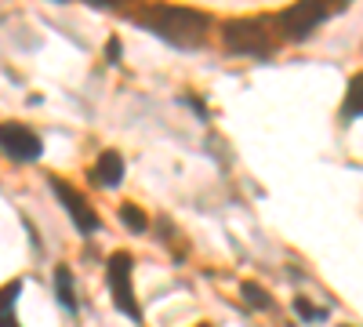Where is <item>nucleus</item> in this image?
Instances as JSON below:
<instances>
[{
    "mask_svg": "<svg viewBox=\"0 0 363 327\" xmlns=\"http://www.w3.org/2000/svg\"><path fill=\"white\" fill-rule=\"evenodd\" d=\"M138 22L145 29L174 48H200L211 33V18L196 8H174V4H153V8H142Z\"/></svg>",
    "mask_w": 363,
    "mask_h": 327,
    "instance_id": "1",
    "label": "nucleus"
},
{
    "mask_svg": "<svg viewBox=\"0 0 363 327\" xmlns=\"http://www.w3.org/2000/svg\"><path fill=\"white\" fill-rule=\"evenodd\" d=\"M120 178H124V157H120L116 150H106V153L99 157V164L91 167V182L106 186V189H116Z\"/></svg>",
    "mask_w": 363,
    "mask_h": 327,
    "instance_id": "7",
    "label": "nucleus"
},
{
    "mask_svg": "<svg viewBox=\"0 0 363 327\" xmlns=\"http://www.w3.org/2000/svg\"><path fill=\"white\" fill-rule=\"evenodd\" d=\"M0 150L15 160H37L40 157V138L22 124H0Z\"/></svg>",
    "mask_w": 363,
    "mask_h": 327,
    "instance_id": "5",
    "label": "nucleus"
},
{
    "mask_svg": "<svg viewBox=\"0 0 363 327\" xmlns=\"http://www.w3.org/2000/svg\"><path fill=\"white\" fill-rule=\"evenodd\" d=\"M294 313H298L301 320H323V316H327V313H323V309H316L309 299H294Z\"/></svg>",
    "mask_w": 363,
    "mask_h": 327,
    "instance_id": "13",
    "label": "nucleus"
},
{
    "mask_svg": "<svg viewBox=\"0 0 363 327\" xmlns=\"http://www.w3.org/2000/svg\"><path fill=\"white\" fill-rule=\"evenodd\" d=\"M55 291H58V302H62L66 309L77 313V291H73V273L66 270V265H58L55 270Z\"/></svg>",
    "mask_w": 363,
    "mask_h": 327,
    "instance_id": "9",
    "label": "nucleus"
},
{
    "mask_svg": "<svg viewBox=\"0 0 363 327\" xmlns=\"http://www.w3.org/2000/svg\"><path fill=\"white\" fill-rule=\"evenodd\" d=\"M120 222H124L128 229H135V233H145V229H149L145 211H142V207H135V204H124V207H120Z\"/></svg>",
    "mask_w": 363,
    "mask_h": 327,
    "instance_id": "10",
    "label": "nucleus"
},
{
    "mask_svg": "<svg viewBox=\"0 0 363 327\" xmlns=\"http://www.w3.org/2000/svg\"><path fill=\"white\" fill-rule=\"evenodd\" d=\"M200 327H211V323H200Z\"/></svg>",
    "mask_w": 363,
    "mask_h": 327,
    "instance_id": "16",
    "label": "nucleus"
},
{
    "mask_svg": "<svg viewBox=\"0 0 363 327\" xmlns=\"http://www.w3.org/2000/svg\"><path fill=\"white\" fill-rule=\"evenodd\" d=\"M18 291H22V280H11V284L0 287V316L11 313V306H15V299H18Z\"/></svg>",
    "mask_w": 363,
    "mask_h": 327,
    "instance_id": "12",
    "label": "nucleus"
},
{
    "mask_svg": "<svg viewBox=\"0 0 363 327\" xmlns=\"http://www.w3.org/2000/svg\"><path fill=\"white\" fill-rule=\"evenodd\" d=\"M352 116H363V73L349 80V92L342 102V121H352Z\"/></svg>",
    "mask_w": 363,
    "mask_h": 327,
    "instance_id": "8",
    "label": "nucleus"
},
{
    "mask_svg": "<svg viewBox=\"0 0 363 327\" xmlns=\"http://www.w3.org/2000/svg\"><path fill=\"white\" fill-rule=\"evenodd\" d=\"M51 189H55V196L62 200V207L69 211V218H73V222H77L84 233H95V229L102 226V222H99V215L87 207V200H84V196H80L73 186H66L62 178H51Z\"/></svg>",
    "mask_w": 363,
    "mask_h": 327,
    "instance_id": "6",
    "label": "nucleus"
},
{
    "mask_svg": "<svg viewBox=\"0 0 363 327\" xmlns=\"http://www.w3.org/2000/svg\"><path fill=\"white\" fill-rule=\"evenodd\" d=\"M222 40L236 55H269L277 44V33H272L269 18H233L222 29Z\"/></svg>",
    "mask_w": 363,
    "mask_h": 327,
    "instance_id": "2",
    "label": "nucleus"
},
{
    "mask_svg": "<svg viewBox=\"0 0 363 327\" xmlns=\"http://www.w3.org/2000/svg\"><path fill=\"white\" fill-rule=\"evenodd\" d=\"M0 327H18V323H15V316H11V313H4V316H0Z\"/></svg>",
    "mask_w": 363,
    "mask_h": 327,
    "instance_id": "14",
    "label": "nucleus"
},
{
    "mask_svg": "<svg viewBox=\"0 0 363 327\" xmlns=\"http://www.w3.org/2000/svg\"><path fill=\"white\" fill-rule=\"evenodd\" d=\"M116 58H120V44L113 40V44H109V62H116Z\"/></svg>",
    "mask_w": 363,
    "mask_h": 327,
    "instance_id": "15",
    "label": "nucleus"
},
{
    "mask_svg": "<svg viewBox=\"0 0 363 327\" xmlns=\"http://www.w3.org/2000/svg\"><path fill=\"white\" fill-rule=\"evenodd\" d=\"M131 255L128 251H113L109 262H106V277H109V287H113V302L116 309L131 316V320H142V309L135 302V291H131Z\"/></svg>",
    "mask_w": 363,
    "mask_h": 327,
    "instance_id": "3",
    "label": "nucleus"
},
{
    "mask_svg": "<svg viewBox=\"0 0 363 327\" xmlns=\"http://www.w3.org/2000/svg\"><path fill=\"white\" fill-rule=\"evenodd\" d=\"M327 15H330V8L323 0H301V4H291L287 11L277 15V26L284 29L287 40H306L320 22H327Z\"/></svg>",
    "mask_w": 363,
    "mask_h": 327,
    "instance_id": "4",
    "label": "nucleus"
},
{
    "mask_svg": "<svg viewBox=\"0 0 363 327\" xmlns=\"http://www.w3.org/2000/svg\"><path fill=\"white\" fill-rule=\"evenodd\" d=\"M240 294H244V302L247 306H255V309H272V299H269V294H265V287L262 284H244V287H240Z\"/></svg>",
    "mask_w": 363,
    "mask_h": 327,
    "instance_id": "11",
    "label": "nucleus"
}]
</instances>
